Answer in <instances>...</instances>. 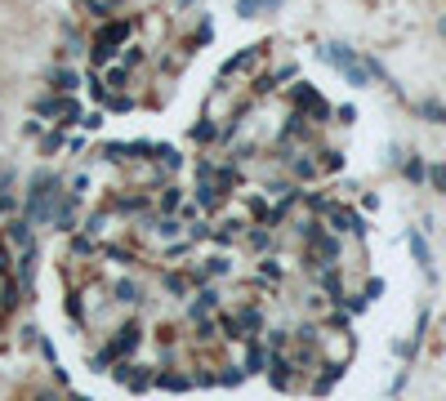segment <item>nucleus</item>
<instances>
[{"instance_id": "4", "label": "nucleus", "mask_w": 446, "mask_h": 401, "mask_svg": "<svg viewBox=\"0 0 446 401\" xmlns=\"http://www.w3.org/2000/svg\"><path fill=\"white\" fill-rule=\"evenodd\" d=\"M291 103L299 107V112H312L317 120H326V116H330V103L321 99V94L312 90V85H295V90H291Z\"/></svg>"}, {"instance_id": "15", "label": "nucleus", "mask_w": 446, "mask_h": 401, "mask_svg": "<svg viewBox=\"0 0 446 401\" xmlns=\"http://www.w3.org/2000/svg\"><path fill=\"white\" fill-rule=\"evenodd\" d=\"M411 254H415V263L424 267V272H433V259H428V246H424V237L411 232Z\"/></svg>"}, {"instance_id": "19", "label": "nucleus", "mask_w": 446, "mask_h": 401, "mask_svg": "<svg viewBox=\"0 0 446 401\" xmlns=\"http://www.w3.org/2000/svg\"><path fill=\"white\" fill-rule=\"evenodd\" d=\"M428 183H433V192H446V165H428Z\"/></svg>"}, {"instance_id": "1", "label": "nucleus", "mask_w": 446, "mask_h": 401, "mask_svg": "<svg viewBox=\"0 0 446 401\" xmlns=\"http://www.w3.org/2000/svg\"><path fill=\"white\" fill-rule=\"evenodd\" d=\"M139 344H143V321H125V325L116 330V339H107V348H103V366H107V361H125Z\"/></svg>"}, {"instance_id": "9", "label": "nucleus", "mask_w": 446, "mask_h": 401, "mask_svg": "<svg viewBox=\"0 0 446 401\" xmlns=\"http://www.w3.org/2000/svg\"><path fill=\"white\" fill-rule=\"evenodd\" d=\"M286 169H291V174L299 178V183H308V178H317V174H321V165L312 161V156H299V152H291V156H286Z\"/></svg>"}, {"instance_id": "14", "label": "nucleus", "mask_w": 446, "mask_h": 401, "mask_svg": "<svg viewBox=\"0 0 446 401\" xmlns=\"http://www.w3.org/2000/svg\"><path fill=\"white\" fill-rule=\"evenodd\" d=\"M402 174H406V178H411V183H424V174H428V165H424V161H419V156L411 152V156H406V161H402Z\"/></svg>"}, {"instance_id": "6", "label": "nucleus", "mask_w": 446, "mask_h": 401, "mask_svg": "<svg viewBox=\"0 0 446 401\" xmlns=\"http://www.w3.org/2000/svg\"><path fill=\"white\" fill-rule=\"evenodd\" d=\"M161 286H165V295H170V299H179V303H183V299H192V290H197V281L188 276V267H183V272H179V267H170V272L161 276Z\"/></svg>"}, {"instance_id": "5", "label": "nucleus", "mask_w": 446, "mask_h": 401, "mask_svg": "<svg viewBox=\"0 0 446 401\" xmlns=\"http://www.w3.org/2000/svg\"><path fill=\"white\" fill-rule=\"evenodd\" d=\"M259 63H263V45H255V50H241L237 58H228V63H223L219 80H232V76H241V71H255Z\"/></svg>"}, {"instance_id": "12", "label": "nucleus", "mask_w": 446, "mask_h": 401, "mask_svg": "<svg viewBox=\"0 0 446 401\" xmlns=\"http://www.w3.org/2000/svg\"><path fill=\"white\" fill-rule=\"evenodd\" d=\"M50 85L58 94H76L81 90V71H71V67H54L50 71Z\"/></svg>"}, {"instance_id": "23", "label": "nucleus", "mask_w": 446, "mask_h": 401, "mask_svg": "<svg viewBox=\"0 0 446 401\" xmlns=\"http://www.w3.org/2000/svg\"><path fill=\"white\" fill-rule=\"evenodd\" d=\"M71 401H90V397H71Z\"/></svg>"}, {"instance_id": "11", "label": "nucleus", "mask_w": 446, "mask_h": 401, "mask_svg": "<svg viewBox=\"0 0 446 401\" xmlns=\"http://www.w3.org/2000/svg\"><path fill=\"white\" fill-rule=\"evenodd\" d=\"M5 237L14 241L18 250H27V246H36V237H32V223H27V218H9V223H5Z\"/></svg>"}, {"instance_id": "21", "label": "nucleus", "mask_w": 446, "mask_h": 401, "mask_svg": "<svg viewBox=\"0 0 446 401\" xmlns=\"http://www.w3.org/2000/svg\"><path fill=\"white\" fill-rule=\"evenodd\" d=\"M438 31H442V36H446V14H442V18H438Z\"/></svg>"}, {"instance_id": "22", "label": "nucleus", "mask_w": 446, "mask_h": 401, "mask_svg": "<svg viewBox=\"0 0 446 401\" xmlns=\"http://www.w3.org/2000/svg\"><path fill=\"white\" fill-rule=\"evenodd\" d=\"M36 401H54V397H50V393H41V397H36Z\"/></svg>"}, {"instance_id": "8", "label": "nucleus", "mask_w": 446, "mask_h": 401, "mask_svg": "<svg viewBox=\"0 0 446 401\" xmlns=\"http://www.w3.org/2000/svg\"><path fill=\"white\" fill-rule=\"evenodd\" d=\"M112 299L116 303H143V299H148V290H143L139 276H116V281H112Z\"/></svg>"}, {"instance_id": "20", "label": "nucleus", "mask_w": 446, "mask_h": 401, "mask_svg": "<svg viewBox=\"0 0 446 401\" xmlns=\"http://www.w3.org/2000/svg\"><path fill=\"white\" fill-rule=\"evenodd\" d=\"M268 352H286V330H268Z\"/></svg>"}, {"instance_id": "13", "label": "nucleus", "mask_w": 446, "mask_h": 401, "mask_svg": "<svg viewBox=\"0 0 446 401\" xmlns=\"http://www.w3.org/2000/svg\"><path fill=\"white\" fill-rule=\"evenodd\" d=\"M152 384H156V388H165V393H188V388H192V379H188V374H174V370L152 374Z\"/></svg>"}, {"instance_id": "2", "label": "nucleus", "mask_w": 446, "mask_h": 401, "mask_svg": "<svg viewBox=\"0 0 446 401\" xmlns=\"http://www.w3.org/2000/svg\"><path fill=\"white\" fill-rule=\"evenodd\" d=\"M321 58H330V63H335V67H340L344 76H348V85H357V90L370 80V71H366V67H361L357 58H353V50H348V45H326V50H321Z\"/></svg>"}, {"instance_id": "16", "label": "nucleus", "mask_w": 446, "mask_h": 401, "mask_svg": "<svg viewBox=\"0 0 446 401\" xmlns=\"http://www.w3.org/2000/svg\"><path fill=\"white\" fill-rule=\"evenodd\" d=\"M281 0H237V9H241V18H255L259 9H277Z\"/></svg>"}, {"instance_id": "7", "label": "nucleus", "mask_w": 446, "mask_h": 401, "mask_svg": "<svg viewBox=\"0 0 446 401\" xmlns=\"http://www.w3.org/2000/svg\"><path fill=\"white\" fill-rule=\"evenodd\" d=\"M183 201H188V197H183V188L165 178L161 197H152V210H156V214H179V210H183Z\"/></svg>"}, {"instance_id": "10", "label": "nucleus", "mask_w": 446, "mask_h": 401, "mask_svg": "<svg viewBox=\"0 0 446 401\" xmlns=\"http://www.w3.org/2000/svg\"><path fill=\"white\" fill-rule=\"evenodd\" d=\"M263 366H268V348H263L259 335H255V339H246V366H241V370H246V374H263Z\"/></svg>"}, {"instance_id": "18", "label": "nucleus", "mask_w": 446, "mask_h": 401, "mask_svg": "<svg viewBox=\"0 0 446 401\" xmlns=\"http://www.w3.org/2000/svg\"><path fill=\"white\" fill-rule=\"evenodd\" d=\"M63 143H67V139H63V129H45V134H41V152H50V156L63 148Z\"/></svg>"}, {"instance_id": "17", "label": "nucleus", "mask_w": 446, "mask_h": 401, "mask_svg": "<svg viewBox=\"0 0 446 401\" xmlns=\"http://www.w3.org/2000/svg\"><path fill=\"white\" fill-rule=\"evenodd\" d=\"M419 112H424L433 125H446V107H442L438 99H424V103H419Z\"/></svg>"}, {"instance_id": "3", "label": "nucleus", "mask_w": 446, "mask_h": 401, "mask_svg": "<svg viewBox=\"0 0 446 401\" xmlns=\"http://www.w3.org/2000/svg\"><path fill=\"white\" fill-rule=\"evenodd\" d=\"M321 227H330L335 237H357L361 232V218L353 214V210H344V205H326V210H321Z\"/></svg>"}]
</instances>
